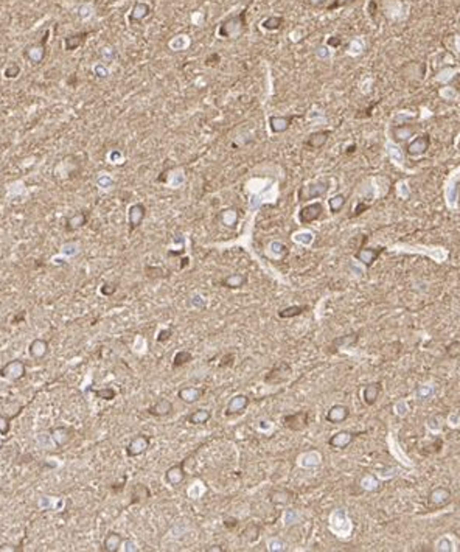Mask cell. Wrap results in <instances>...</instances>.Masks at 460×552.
<instances>
[{
  "instance_id": "obj_1",
  "label": "cell",
  "mask_w": 460,
  "mask_h": 552,
  "mask_svg": "<svg viewBox=\"0 0 460 552\" xmlns=\"http://www.w3.org/2000/svg\"><path fill=\"white\" fill-rule=\"evenodd\" d=\"M246 16H247V10L244 8L243 11H240L238 14L235 16H230L227 17V19H224L223 22L219 24V28H218V36L219 38H238V36H241L246 28H247V21H246Z\"/></svg>"
},
{
  "instance_id": "obj_2",
  "label": "cell",
  "mask_w": 460,
  "mask_h": 552,
  "mask_svg": "<svg viewBox=\"0 0 460 552\" xmlns=\"http://www.w3.org/2000/svg\"><path fill=\"white\" fill-rule=\"evenodd\" d=\"M331 189V182L328 179H317L312 180L306 186L300 187L297 198L300 202H308L311 199H319L322 196H325L328 193V190Z\"/></svg>"
},
{
  "instance_id": "obj_3",
  "label": "cell",
  "mask_w": 460,
  "mask_h": 552,
  "mask_svg": "<svg viewBox=\"0 0 460 552\" xmlns=\"http://www.w3.org/2000/svg\"><path fill=\"white\" fill-rule=\"evenodd\" d=\"M428 66L425 61H408L400 67V75L409 83H420L426 77Z\"/></svg>"
},
{
  "instance_id": "obj_4",
  "label": "cell",
  "mask_w": 460,
  "mask_h": 552,
  "mask_svg": "<svg viewBox=\"0 0 460 552\" xmlns=\"http://www.w3.org/2000/svg\"><path fill=\"white\" fill-rule=\"evenodd\" d=\"M429 148H431V136L428 133H423L406 145L404 153H406L409 157H420L423 154H426Z\"/></svg>"
},
{
  "instance_id": "obj_5",
  "label": "cell",
  "mask_w": 460,
  "mask_h": 552,
  "mask_svg": "<svg viewBox=\"0 0 460 552\" xmlns=\"http://www.w3.org/2000/svg\"><path fill=\"white\" fill-rule=\"evenodd\" d=\"M309 423V414L306 411H297L294 414H286L283 417V425L291 431H303Z\"/></svg>"
},
{
  "instance_id": "obj_6",
  "label": "cell",
  "mask_w": 460,
  "mask_h": 552,
  "mask_svg": "<svg viewBox=\"0 0 460 552\" xmlns=\"http://www.w3.org/2000/svg\"><path fill=\"white\" fill-rule=\"evenodd\" d=\"M185 464H187V459H183L182 462L171 465L167 471H165V481H167L168 485L177 487V485H180L183 481H185V477H187Z\"/></svg>"
},
{
  "instance_id": "obj_7",
  "label": "cell",
  "mask_w": 460,
  "mask_h": 552,
  "mask_svg": "<svg viewBox=\"0 0 460 552\" xmlns=\"http://www.w3.org/2000/svg\"><path fill=\"white\" fill-rule=\"evenodd\" d=\"M322 215H323L322 202H311V204H306L305 207L300 209L299 221L302 224H311V223H314V221L320 219Z\"/></svg>"
},
{
  "instance_id": "obj_8",
  "label": "cell",
  "mask_w": 460,
  "mask_h": 552,
  "mask_svg": "<svg viewBox=\"0 0 460 552\" xmlns=\"http://www.w3.org/2000/svg\"><path fill=\"white\" fill-rule=\"evenodd\" d=\"M151 445V437L146 434H139L134 439H131V442L126 447V454L129 457H137L142 456L143 453L148 451Z\"/></svg>"
},
{
  "instance_id": "obj_9",
  "label": "cell",
  "mask_w": 460,
  "mask_h": 552,
  "mask_svg": "<svg viewBox=\"0 0 460 552\" xmlns=\"http://www.w3.org/2000/svg\"><path fill=\"white\" fill-rule=\"evenodd\" d=\"M384 252V248L382 246H378V248H365V246H361L356 254H355V259L358 262H361L365 268H372L373 263L379 259V255Z\"/></svg>"
},
{
  "instance_id": "obj_10",
  "label": "cell",
  "mask_w": 460,
  "mask_h": 552,
  "mask_svg": "<svg viewBox=\"0 0 460 552\" xmlns=\"http://www.w3.org/2000/svg\"><path fill=\"white\" fill-rule=\"evenodd\" d=\"M291 372H292L291 365L288 362L282 361L280 364L274 365L272 369L269 371V374L265 377V381L268 384H280V383H285L289 378Z\"/></svg>"
},
{
  "instance_id": "obj_11",
  "label": "cell",
  "mask_w": 460,
  "mask_h": 552,
  "mask_svg": "<svg viewBox=\"0 0 460 552\" xmlns=\"http://www.w3.org/2000/svg\"><path fill=\"white\" fill-rule=\"evenodd\" d=\"M417 125H411V123H400V125H393L390 134L392 139L397 143H406L411 140V137H414L417 134Z\"/></svg>"
},
{
  "instance_id": "obj_12",
  "label": "cell",
  "mask_w": 460,
  "mask_h": 552,
  "mask_svg": "<svg viewBox=\"0 0 460 552\" xmlns=\"http://www.w3.org/2000/svg\"><path fill=\"white\" fill-rule=\"evenodd\" d=\"M331 137V131L330 130H320V131H314L308 136V139L305 140L303 146L309 151H317L326 145V142Z\"/></svg>"
},
{
  "instance_id": "obj_13",
  "label": "cell",
  "mask_w": 460,
  "mask_h": 552,
  "mask_svg": "<svg viewBox=\"0 0 460 552\" xmlns=\"http://www.w3.org/2000/svg\"><path fill=\"white\" fill-rule=\"evenodd\" d=\"M146 216V207L142 204V202H137V204H133L127 210V224H129V232H134L136 229H139L143 223V219Z\"/></svg>"
},
{
  "instance_id": "obj_14",
  "label": "cell",
  "mask_w": 460,
  "mask_h": 552,
  "mask_svg": "<svg viewBox=\"0 0 460 552\" xmlns=\"http://www.w3.org/2000/svg\"><path fill=\"white\" fill-rule=\"evenodd\" d=\"M0 375H2L4 378H7V380H11V381L19 380L25 375V364L19 359L10 361L8 364H5L2 369H0Z\"/></svg>"
},
{
  "instance_id": "obj_15",
  "label": "cell",
  "mask_w": 460,
  "mask_h": 552,
  "mask_svg": "<svg viewBox=\"0 0 460 552\" xmlns=\"http://www.w3.org/2000/svg\"><path fill=\"white\" fill-rule=\"evenodd\" d=\"M449 501H451V492L448 488H445V487H437V488H434L429 493V496H428V503L434 509L445 507Z\"/></svg>"
},
{
  "instance_id": "obj_16",
  "label": "cell",
  "mask_w": 460,
  "mask_h": 552,
  "mask_svg": "<svg viewBox=\"0 0 460 552\" xmlns=\"http://www.w3.org/2000/svg\"><path fill=\"white\" fill-rule=\"evenodd\" d=\"M358 436L359 434L352 433V431H339V433H336V434H333L330 437L328 445L333 447V448H338V450H344V448H347L348 445H350Z\"/></svg>"
},
{
  "instance_id": "obj_17",
  "label": "cell",
  "mask_w": 460,
  "mask_h": 552,
  "mask_svg": "<svg viewBox=\"0 0 460 552\" xmlns=\"http://www.w3.org/2000/svg\"><path fill=\"white\" fill-rule=\"evenodd\" d=\"M294 118H296L294 115H271L269 117V128H271V131L274 134H283V133H286L289 128H291Z\"/></svg>"
},
{
  "instance_id": "obj_18",
  "label": "cell",
  "mask_w": 460,
  "mask_h": 552,
  "mask_svg": "<svg viewBox=\"0 0 460 552\" xmlns=\"http://www.w3.org/2000/svg\"><path fill=\"white\" fill-rule=\"evenodd\" d=\"M47 36H48V31L45 33V36L42 38V41L39 44H34V45H30L25 51H24V56L31 61L33 64H39L42 63V59L45 58V41H47Z\"/></svg>"
},
{
  "instance_id": "obj_19",
  "label": "cell",
  "mask_w": 460,
  "mask_h": 552,
  "mask_svg": "<svg viewBox=\"0 0 460 552\" xmlns=\"http://www.w3.org/2000/svg\"><path fill=\"white\" fill-rule=\"evenodd\" d=\"M250 403V398L246 395V394H238L235 395L233 398H230L229 404H227V411L226 414L227 415H236V414H241L247 409Z\"/></svg>"
},
{
  "instance_id": "obj_20",
  "label": "cell",
  "mask_w": 460,
  "mask_h": 552,
  "mask_svg": "<svg viewBox=\"0 0 460 552\" xmlns=\"http://www.w3.org/2000/svg\"><path fill=\"white\" fill-rule=\"evenodd\" d=\"M348 417H350V409H348L345 404H335V406L330 408V411L325 415L326 421L333 423V425H338V423L345 421Z\"/></svg>"
},
{
  "instance_id": "obj_21",
  "label": "cell",
  "mask_w": 460,
  "mask_h": 552,
  "mask_svg": "<svg viewBox=\"0 0 460 552\" xmlns=\"http://www.w3.org/2000/svg\"><path fill=\"white\" fill-rule=\"evenodd\" d=\"M268 498L274 506H288L294 501V493L288 488H275L269 492Z\"/></svg>"
},
{
  "instance_id": "obj_22",
  "label": "cell",
  "mask_w": 460,
  "mask_h": 552,
  "mask_svg": "<svg viewBox=\"0 0 460 552\" xmlns=\"http://www.w3.org/2000/svg\"><path fill=\"white\" fill-rule=\"evenodd\" d=\"M206 395V388H198V386H190V388H182L177 397L183 403H196Z\"/></svg>"
},
{
  "instance_id": "obj_23",
  "label": "cell",
  "mask_w": 460,
  "mask_h": 552,
  "mask_svg": "<svg viewBox=\"0 0 460 552\" xmlns=\"http://www.w3.org/2000/svg\"><path fill=\"white\" fill-rule=\"evenodd\" d=\"M174 411V406L173 403L167 398H160L157 400L153 406L148 408V414L153 415V417H167L170 415L171 412Z\"/></svg>"
},
{
  "instance_id": "obj_24",
  "label": "cell",
  "mask_w": 460,
  "mask_h": 552,
  "mask_svg": "<svg viewBox=\"0 0 460 552\" xmlns=\"http://www.w3.org/2000/svg\"><path fill=\"white\" fill-rule=\"evenodd\" d=\"M359 339V333H350V335H345V336H339L336 339H333V342L330 344V352L331 353H336L339 348H348V347H353Z\"/></svg>"
},
{
  "instance_id": "obj_25",
  "label": "cell",
  "mask_w": 460,
  "mask_h": 552,
  "mask_svg": "<svg viewBox=\"0 0 460 552\" xmlns=\"http://www.w3.org/2000/svg\"><path fill=\"white\" fill-rule=\"evenodd\" d=\"M247 283V274H230L219 280V285L229 289H240Z\"/></svg>"
},
{
  "instance_id": "obj_26",
  "label": "cell",
  "mask_w": 460,
  "mask_h": 552,
  "mask_svg": "<svg viewBox=\"0 0 460 552\" xmlns=\"http://www.w3.org/2000/svg\"><path fill=\"white\" fill-rule=\"evenodd\" d=\"M381 391H382V386H381L379 381H375V383H370V384L365 386L364 391H362V400H364V403L367 404V406H372V404L376 403Z\"/></svg>"
},
{
  "instance_id": "obj_27",
  "label": "cell",
  "mask_w": 460,
  "mask_h": 552,
  "mask_svg": "<svg viewBox=\"0 0 460 552\" xmlns=\"http://www.w3.org/2000/svg\"><path fill=\"white\" fill-rule=\"evenodd\" d=\"M87 219H89V215L86 212L73 213L72 216H69L65 219V230L67 232H77L78 229H81L87 224Z\"/></svg>"
},
{
  "instance_id": "obj_28",
  "label": "cell",
  "mask_w": 460,
  "mask_h": 552,
  "mask_svg": "<svg viewBox=\"0 0 460 552\" xmlns=\"http://www.w3.org/2000/svg\"><path fill=\"white\" fill-rule=\"evenodd\" d=\"M48 348H50V345H48V342L45 341V339H34L31 344H30V347H28V352H30V355L34 358V359H44L47 355H48Z\"/></svg>"
},
{
  "instance_id": "obj_29",
  "label": "cell",
  "mask_w": 460,
  "mask_h": 552,
  "mask_svg": "<svg viewBox=\"0 0 460 552\" xmlns=\"http://www.w3.org/2000/svg\"><path fill=\"white\" fill-rule=\"evenodd\" d=\"M151 14V7L148 4L145 2H137L134 5V8L131 10V14H129V22L131 24H139L142 22L143 19H146Z\"/></svg>"
},
{
  "instance_id": "obj_30",
  "label": "cell",
  "mask_w": 460,
  "mask_h": 552,
  "mask_svg": "<svg viewBox=\"0 0 460 552\" xmlns=\"http://www.w3.org/2000/svg\"><path fill=\"white\" fill-rule=\"evenodd\" d=\"M89 38V31H81V33H77V34H72V36H67V38L64 39V47L67 51H73L77 50L78 47H81L86 39Z\"/></svg>"
},
{
  "instance_id": "obj_31",
  "label": "cell",
  "mask_w": 460,
  "mask_h": 552,
  "mask_svg": "<svg viewBox=\"0 0 460 552\" xmlns=\"http://www.w3.org/2000/svg\"><path fill=\"white\" fill-rule=\"evenodd\" d=\"M123 543V537L118 532H109L104 541H103V550L106 552H117L121 547Z\"/></svg>"
},
{
  "instance_id": "obj_32",
  "label": "cell",
  "mask_w": 460,
  "mask_h": 552,
  "mask_svg": "<svg viewBox=\"0 0 460 552\" xmlns=\"http://www.w3.org/2000/svg\"><path fill=\"white\" fill-rule=\"evenodd\" d=\"M151 498V492L145 484H136L131 490V504H139Z\"/></svg>"
},
{
  "instance_id": "obj_33",
  "label": "cell",
  "mask_w": 460,
  "mask_h": 552,
  "mask_svg": "<svg viewBox=\"0 0 460 552\" xmlns=\"http://www.w3.org/2000/svg\"><path fill=\"white\" fill-rule=\"evenodd\" d=\"M212 418V411L209 409H196L187 415V421L190 425H206Z\"/></svg>"
},
{
  "instance_id": "obj_34",
  "label": "cell",
  "mask_w": 460,
  "mask_h": 552,
  "mask_svg": "<svg viewBox=\"0 0 460 552\" xmlns=\"http://www.w3.org/2000/svg\"><path fill=\"white\" fill-rule=\"evenodd\" d=\"M50 433H51V437L54 440V444H56V447H64L65 444H69L70 439H72V431L65 426L53 428Z\"/></svg>"
},
{
  "instance_id": "obj_35",
  "label": "cell",
  "mask_w": 460,
  "mask_h": 552,
  "mask_svg": "<svg viewBox=\"0 0 460 552\" xmlns=\"http://www.w3.org/2000/svg\"><path fill=\"white\" fill-rule=\"evenodd\" d=\"M308 310H309L308 305H291V306H286L279 311V318H282V319L297 318V316L303 315V313H306Z\"/></svg>"
},
{
  "instance_id": "obj_36",
  "label": "cell",
  "mask_w": 460,
  "mask_h": 552,
  "mask_svg": "<svg viewBox=\"0 0 460 552\" xmlns=\"http://www.w3.org/2000/svg\"><path fill=\"white\" fill-rule=\"evenodd\" d=\"M260 533H261V527L255 523H250L244 527V530L241 533V540H244L246 543H255V541H258Z\"/></svg>"
},
{
  "instance_id": "obj_37",
  "label": "cell",
  "mask_w": 460,
  "mask_h": 552,
  "mask_svg": "<svg viewBox=\"0 0 460 552\" xmlns=\"http://www.w3.org/2000/svg\"><path fill=\"white\" fill-rule=\"evenodd\" d=\"M285 24V17L283 16H269L261 22V27L268 31H275L280 30Z\"/></svg>"
},
{
  "instance_id": "obj_38",
  "label": "cell",
  "mask_w": 460,
  "mask_h": 552,
  "mask_svg": "<svg viewBox=\"0 0 460 552\" xmlns=\"http://www.w3.org/2000/svg\"><path fill=\"white\" fill-rule=\"evenodd\" d=\"M345 202H347V198H345V195H342V193H338V195H335V196H331V198L328 199V207H330V212H331V213H339V212L344 209Z\"/></svg>"
},
{
  "instance_id": "obj_39",
  "label": "cell",
  "mask_w": 460,
  "mask_h": 552,
  "mask_svg": "<svg viewBox=\"0 0 460 552\" xmlns=\"http://www.w3.org/2000/svg\"><path fill=\"white\" fill-rule=\"evenodd\" d=\"M190 361H193V355L191 352L188 350H180L174 355V359H173V369H179V367L188 364Z\"/></svg>"
},
{
  "instance_id": "obj_40",
  "label": "cell",
  "mask_w": 460,
  "mask_h": 552,
  "mask_svg": "<svg viewBox=\"0 0 460 552\" xmlns=\"http://www.w3.org/2000/svg\"><path fill=\"white\" fill-rule=\"evenodd\" d=\"M94 394L97 398H101V400H106V401H110L114 400L117 397V391L112 389V388H101V389H94Z\"/></svg>"
},
{
  "instance_id": "obj_41",
  "label": "cell",
  "mask_w": 460,
  "mask_h": 552,
  "mask_svg": "<svg viewBox=\"0 0 460 552\" xmlns=\"http://www.w3.org/2000/svg\"><path fill=\"white\" fill-rule=\"evenodd\" d=\"M446 355L451 359L460 358V341H452L446 345Z\"/></svg>"
},
{
  "instance_id": "obj_42",
  "label": "cell",
  "mask_w": 460,
  "mask_h": 552,
  "mask_svg": "<svg viewBox=\"0 0 460 552\" xmlns=\"http://www.w3.org/2000/svg\"><path fill=\"white\" fill-rule=\"evenodd\" d=\"M4 75H5V78H8V80H14V78H17V77L21 75V66H19V64H16V63L10 64V66L4 70Z\"/></svg>"
},
{
  "instance_id": "obj_43",
  "label": "cell",
  "mask_w": 460,
  "mask_h": 552,
  "mask_svg": "<svg viewBox=\"0 0 460 552\" xmlns=\"http://www.w3.org/2000/svg\"><path fill=\"white\" fill-rule=\"evenodd\" d=\"M101 294L103 296H112V294L117 291V283H112V282H106L103 286H101Z\"/></svg>"
},
{
  "instance_id": "obj_44",
  "label": "cell",
  "mask_w": 460,
  "mask_h": 552,
  "mask_svg": "<svg viewBox=\"0 0 460 552\" xmlns=\"http://www.w3.org/2000/svg\"><path fill=\"white\" fill-rule=\"evenodd\" d=\"M171 335H173V330L171 328L162 330L160 333H159V336H157V342H167L171 338Z\"/></svg>"
},
{
  "instance_id": "obj_45",
  "label": "cell",
  "mask_w": 460,
  "mask_h": 552,
  "mask_svg": "<svg viewBox=\"0 0 460 552\" xmlns=\"http://www.w3.org/2000/svg\"><path fill=\"white\" fill-rule=\"evenodd\" d=\"M355 2V0H335V2L333 4H331V5H328V11H333V10H336V8H341V7H345V5H348V4H353Z\"/></svg>"
},
{
  "instance_id": "obj_46",
  "label": "cell",
  "mask_w": 460,
  "mask_h": 552,
  "mask_svg": "<svg viewBox=\"0 0 460 552\" xmlns=\"http://www.w3.org/2000/svg\"><path fill=\"white\" fill-rule=\"evenodd\" d=\"M219 61H221V56H219V53H212V54H209V56L206 58V66H218L219 64Z\"/></svg>"
},
{
  "instance_id": "obj_47",
  "label": "cell",
  "mask_w": 460,
  "mask_h": 552,
  "mask_svg": "<svg viewBox=\"0 0 460 552\" xmlns=\"http://www.w3.org/2000/svg\"><path fill=\"white\" fill-rule=\"evenodd\" d=\"M369 209H370V206H369V204H365V202H359V204L356 206V209H355V212L352 213V218H353V216H359V215H362L364 212H367Z\"/></svg>"
},
{
  "instance_id": "obj_48",
  "label": "cell",
  "mask_w": 460,
  "mask_h": 552,
  "mask_svg": "<svg viewBox=\"0 0 460 552\" xmlns=\"http://www.w3.org/2000/svg\"><path fill=\"white\" fill-rule=\"evenodd\" d=\"M8 431H10V418L0 415V433L7 434Z\"/></svg>"
},
{
  "instance_id": "obj_49",
  "label": "cell",
  "mask_w": 460,
  "mask_h": 552,
  "mask_svg": "<svg viewBox=\"0 0 460 552\" xmlns=\"http://www.w3.org/2000/svg\"><path fill=\"white\" fill-rule=\"evenodd\" d=\"M326 44L330 45V47H339L341 44H342V38H341V36H330V38H328V41H326Z\"/></svg>"
},
{
  "instance_id": "obj_50",
  "label": "cell",
  "mask_w": 460,
  "mask_h": 552,
  "mask_svg": "<svg viewBox=\"0 0 460 552\" xmlns=\"http://www.w3.org/2000/svg\"><path fill=\"white\" fill-rule=\"evenodd\" d=\"M367 10H369V14H370L372 19H375V17H376V13H378V4H376V0H370V2H369V7H367Z\"/></svg>"
},
{
  "instance_id": "obj_51",
  "label": "cell",
  "mask_w": 460,
  "mask_h": 552,
  "mask_svg": "<svg viewBox=\"0 0 460 552\" xmlns=\"http://www.w3.org/2000/svg\"><path fill=\"white\" fill-rule=\"evenodd\" d=\"M124 484H126V476H123L121 477V481L120 482H115L112 487H110V488H112V492L114 493H118V492H121L123 488H124Z\"/></svg>"
},
{
  "instance_id": "obj_52",
  "label": "cell",
  "mask_w": 460,
  "mask_h": 552,
  "mask_svg": "<svg viewBox=\"0 0 460 552\" xmlns=\"http://www.w3.org/2000/svg\"><path fill=\"white\" fill-rule=\"evenodd\" d=\"M0 550H10V552H16V550H22L19 546L16 544H11V543H5V544H0Z\"/></svg>"
},
{
  "instance_id": "obj_53",
  "label": "cell",
  "mask_w": 460,
  "mask_h": 552,
  "mask_svg": "<svg viewBox=\"0 0 460 552\" xmlns=\"http://www.w3.org/2000/svg\"><path fill=\"white\" fill-rule=\"evenodd\" d=\"M379 101H376V103H373V104H370L369 107H367L365 110H359V112H364V114H359V115H356L358 118H361V117H370L372 115V110H373V107L378 104Z\"/></svg>"
},
{
  "instance_id": "obj_54",
  "label": "cell",
  "mask_w": 460,
  "mask_h": 552,
  "mask_svg": "<svg viewBox=\"0 0 460 552\" xmlns=\"http://www.w3.org/2000/svg\"><path fill=\"white\" fill-rule=\"evenodd\" d=\"M224 526H226L227 529H235V527L238 526V520H236V518H233V517L226 518V520H224Z\"/></svg>"
},
{
  "instance_id": "obj_55",
  "label": "cell",
  "mask_w": 460,
  "mask_h": 552,
  "mask_svg": "<svg viewBox=\"0 0 460 552\" xmlns=\"http://www.w3.org/2000/svg\"><path fill=\"white\" fill-rule=\"evenodd\" d=\"M233 364V355H226L223 358V362H219V367H229Z\"/></svg>"
},
{
  "instance_id": "obj_56",
  "label": "cell",
  "mask_w": 460,
  "mask_h": 552,
  "mask_svg": "<svg viewBox=\"0 0 460 552\" xmlns=\"http://www.w3.org/2000/svg\"><path fill=\"white\" fill-rule=\"evenodd\" d=\"M305 2L309 5V7H314V8H319L325 4V0H305Z\"/></svg>"
},
{
  "instance_id": "obj_57",
  "label": "cell",
  "mask_w": 460,
  "mask_h": 552,
  "mask_svg": "<svg viewBox=\"0 0 460 552\" xmlns=\"http://www.w3.org/2000/svg\"><path fill=\"white\" fill-rule=\"evenodd\" d=\"M95 73H97L98 77H103V78H104V77H107V70H104L101 66H97V67H95Z\"/></svg>"
},
{
  "instance_id": "obj_58",
  "label": "cell",
  "mask_w": 460,
  "mask_h": 552,
  "mask_svg": "<svg viewBox=\"0 0 460 552\" xmlns=\"http://www.w3.org/2000/svg\"><path fill=\"white\" fill-rule=\"evenodd\" d=\"M24 319H25V311H21L16 318H13V324H17V322H21Z\"/></svg>"
},
{
  "instance_id": "obj_59",
  "label": "cell",
  "mask_w": 460,
  "mask_h": 552,
  "mask_svg": "<svg viewBox=\"0 0 460 552\" xmlns=\"http://www.w3.org/2000/svg\"><path fill=\"white\" fill-rule=\"evenodd\" d=\"M77 81H78V78H77V75H72L69 80H67V84L70 86V87H75L77 86Z\"/></svg>"
},
{
  "instance_id": "obj_60",
  "label": "cell",
  "mask_w": 460,
  "mask_h": 552,
  "mask_svg": "<svg viewBox=\"0 0 460 552\" xmlns=\"http://www.w3.org/2000/svg\"><path fill=\"white\" fill-rule=\"evenodd\" d=\"M355 151H356V145H350V146H348V148H347L345 154H353Z\"/></svg>"
},
{
  "instance_id": "obj_61",
  "label": "cell",
  "mask_w": 460,
  "mask_h": 552,
  "mask_svg": "<svg viewBox=\"0 0 460 552\" xmlns=\"http://www.w3.org/2000/svg\"><path fill=\"white\" fill-rule=\"evenodd\" d=\"M458 146H460V140H458Z\"/></svg>"
}]
</instances>
